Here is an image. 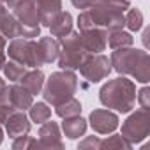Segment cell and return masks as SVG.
<instances>
[{
    "mask_svg": "<svg viewBox=\"0 0 150 150\" xmlns=\"http://www.w3.org/2000/svg\"><path fill=\"white\" fill-rule=\"evenodd\" d=\"M111 69L117 71L120 76H132L138 83L146 85L150 81V57L145 50H138L132 46L113 50Z\"/></svg>",
    "mask_w": 150,
    "mask_h": 150,
    "instance_id": "cell-1",
    "label": "cell"
},
{
    "mask_svg": "<svg viewBox=\"0 0 150 150\" xmlns=\"http://www.w3.org/2000/svg\"><path fill=\"white\" fill-rule=\"evenodd\" d=\"M99 101L104 108L115 110L118 113H129L136 106V85L125 76L110 80L101 87Z\"/></svg>",
    "mask_w": 150,
    "mask_h": 150,
    "instance_id": "cell-2",
    "label": "cell"
},
{
    "mask_svg": "<svg viewBox=\"0 0 150 150\" xmlns=\"http://www.w3.org/2000/svg\"><path fill=\"white\" fill-rule=\"evenodd\" d=\"M131 7V0L120 2H94L87 9L94 27L104 30H118L125 27V11Z\"/></svg>",
    "mask_w": 150,
    "mask_h": 150,
    "instance_id": "cell-3",
    "label": "cell"
},
{
    "mask_svg": "<svg viewBox=\"0 0 150 150\" xmlns=\"http://www.w3.org/2000/svg\"><path fill=\"white\" fill-rule=\"evenodd\" d=\"M76 90H78V76L74 74V71L60 69L57 72H51L50 78L44 80V87L41 94L48 104L57 106L65 99L72 97Z\"/></svg>",
    "mask_w": 150,
    "mask_h": 150,
    "instance_id": "cell-4",
    "label": "cell"
},
{
    "mask_svg": "<svg viewBox=\"0 0 150 150\" xmlns=\"http://www.w3.org/2000/svg\"><path fill=\"white\" fill-rule=\"evenodd\" d=\"M60 51H58V67L60 69H69V71H76L85 57L88 55L87 50L83 48L80 41V32H71L65 37L58 39Z\"/></svg>",
    "mask_w": 150,
    "mask_h": 150,
    "instance_id": "cell-5",
    "label": "cell"
},
{
    "mask_svg": "<svg viewBox=\"0 0 150 150\" xmlns=\"http://www.w3.org/2000/svg\"><path fill=\"white\" fill-rule=\"evenodd\" d=\"M6 53L11 60H16L23 64L25 67L35 69L41 67V57L37 51V41L34 39H25V37H14L11 39L9 46H6Z\"/></svg>",
    "mask_w": 150,
    "mask_h": 150,
    "instance_id": "cell-6",
    "label": "cell"
},
{
    "mask_svg": "<svg viewBox=\"0 0 150 150\" xmlns=\"http://www.w3.org/2000/svg\"><path fill=\"white\" fill-rule=\"evenodd\" d=\"M131 145L141 143L148 134H150V113L145 108L136 110L131 113L124 124H122V132H120Z\"/></svg>",
    "mask_w": 150,
    "mask_h": 150,
    "instance_id": "cell-7",
    "label": "cell"
},
{
    "mask_svg": "<svg viewBox=\"0 0 150 150\" xmlns=\"http://www.w3.org/2000/svg\"><path fill=\"white\" fill-rule=\"evenodd\" d=\"M78 69H80V74L88 83H99L106 80L110 76V72L113 71L110 58L103 53H88Z\"/></svg>",
    "mask_w": 150,
    "mask_h": 150,
    "instance_id": "cell-8",
    "label": "cell"
},
{
    "mask_svg": "<svg viewBox=\"0 0 150 150\" xmlns=\"http://www.w3.org/2000/svg\"><path fill=\"white\" fill-rule=\"evenodd\" d=\"M94 132L97 134H111L118 129V115L111 110H94L87 120Z\"/></svg>",
    "mask_w": 150,
    "mask_h": 150,
    "instance_id": "cell-9",
    "label": "cell"
},
{
    "mask_svg": "<svg viewBox=\"0 0 150 150\" xmlns=\"http://www.w3.org/2000/svg\"><path fill=\"white\" fill-rule=\"evenodd\" d=\"M80 41L87 50V53H101L108 46V30L99 27L80 30Z\"/></svg>",
    "mask_w": 150,
    "mask_h": 150,
    "instance_id": "cell-10",
    "label": "cell"
},
{
    "mask_svg": "<svg viewBox=\"0 0 150 150\" xmlns=\"http://www.w3.org/2000/svg\"><path fill=\"white\" fill-rule=\"evenodd\" d=\"M37 148H46V150H62L64 143H62V132L57 122H50L46 120L44 124H41L39 129V139H37Z\"/></svg>",
    "mask_w": 150,
    "mask_h": 150,
    "instance_id": "cell-11",
    "label": "cell"
},
{
    "mask_svg": "<svg viewBox=\"0 0 150 150\" xmlns=\"http://www.w3.org/2000/svg\"><path fill=\"white\" fill-rule=\"evenodd\" d=\"M4 125H6V132H7V136L11 139H16L20 136H27L30 132V129H32L30 118L25 115V111H18V110H14L7 117Z\"/></svg>",
    "mask_w": 150,
    "mask_h": 150,
    "instance_id": "cell-12",
    "label": "cell"
},
{
    "mask_svg": "<svg viewBox=\"0 0 150 150\" xmlns=\"http://www.w3.org/2000/svg\"><path fill=\"white\" fill-rule=\"evenodd\" d=\"M14 18L23 25H39L41 27V13L34 0H20L13 9Z\"/></svg>",
    "mask_w": 150,
    "mask_h": 150,
    "instance_id": "cell-13",
    "label": "cell"
},
{
    "mask_svg": "<svg viewBox=\"0 0 150 150\" xmlns=\"http://www.w3.org/2000/svg\"><path fill=\"white\" fill-rule=\"evenodd\" d=\"M34 103V96L21 85L14 83L9 87V104L18 111H27Z\"/></svg>",
    "mask_w": 150,
    "mask_h": 150,
    "instance_id": "cell-14",
    "label": "cell"
},
{
    "mask_svg": "<svg viewBox=\"0 0 150 150\" xmlns=\"http://www.w3.org/2000/svg\"><path fill=\"white\" fill-rule=\"evenodd\" d=\"M37 51H39V57H41L42 65L55 62V60L58 58V51H60L58 39H55L53 35H50V37H41V39L37 41Z\"/></svg>",
    "mask_w": 150,
    "mask_h": 150,
    "instance_id": "cell-15",
    "label": "cell"
},
{
    "mask_svg": "<svg viewBox=\"0 0 150 150\" xmlns=\"http://www.w3.org/2000/svg\"><path fill=\"white\" fill-rule=\"evenodd\" d=\"M87 127H88V124H87V120H85L81 115L67 117V118H64V122H62V131H64V134H65L69 139H78V138L85 136Z\"/></svg>",
    "mask_w": 150,
    "mask_h": 150,
    "instance_id": "cell-16",
    "label": "cell"
},
{
    "mask_svg": "<svg viewBox=\"0 0 150 150\" xmlns=\"http://www.w3.org/2000/svg\"><path fill=\"white\" fill-rule=\"evenodd\" d=\"M72 25H74V20H72V14L71 13H64V11H60L55 18H53V21L50 23V32H51V35L53 37H65L67 34H71L72 32Z\"/></svg>",
    "mask_w": 150,
    "mask_h": 150,
    "instance_id": "cell-17",
    "label": "cell"
},
{
    "mask_svg": "<svg viewBox=\"0 0 150 150\" xmlns=\"http://www.w3.org/2000/svg\"><path fill=\"white\" fill-rule=\"evenodd\" d=\"M41 13V27H50L53 18L62 11V0H34Z\"/></svg>",
    "mask_w": 150,
    "mask_h": 150,
    "instance_id": "cell-18",
    "label": "cell"
},
{
    "mask_svg": "<svg viewBox=\"0 0 150 150\" xmlns=\"http://www.w3.org/2000/svg\"><path fill=\"white\" fill-rule=\"evenodd\" d=\"M20 85L25 87L32 96L41 94L42 92V87H44V72L39 67H35L32 71H27L23 74V78L20 80Z\"/></svg>",
    "mask_w": 150,
    "mask_h": 150,
    "instance_id": "cell-19",
    "label": "cell"
},
{
    "mask_svg": "<svg viewBox=\"0 0 150 150\" xmlns=\"http://www.w3.org/2000/svg\"><path fill=\"white\" fill-rule=\"evenodd\" d=\"M108 44L111 50H118V48H127L134 44V37L131 32H125L124 28L118 30H110L108 32Z\"/></svg>",
    "mask_w": 150,
    "mask_h": 150,
    "instance_id": "cell-20",
    "label": "cell"
},
{
    "mask_svg": "<svg viewBox=\"0 0 150 150\" xmlns=\"http://www.w3.org/2000/svg\"><path fill=\"white\" fill-rule=\"evenodd\" d=\"M81 110H83V108H81V103H80L78 99H74V96L55 106V113H57L60 118H67V117H74V115H81Z\"/></svg>",
    "mask_w": 150,
    "mask_h": 150,
    "instance_id": "cell-21",
    "label": "cell"
},
{
    "mask_svg": "<svg viewBox=\"0 0 150 150\" xmlns=\"http://www.w3.org/2000/svg\"><path fill=\"white\" fill-rule=\"evenodd\" d=\"M2 71H4V76H6V80H9L11 83H18L21 78H23V74L27 72V67L23 65V64H20V62H16V60H6V64H4V67H2Z\"/></svg>",
    "mask_w": 150,
    "mask_h": 150,
    "instance_id": "cell-22",
    "label": "cell"
},
{
    "mask_svg": "<svg viewBox=\"0 0 150 150\" xmlns=\"http://www.w3.org/2000/svg\"><path fill=\"white\" fill-rule=\"evenodd\" d=\"M28 111H30V122L44 124L46 120H51V108L48 106L46 101L44 103H32Z\"/></svg>",
    "mask_w": 150,
    "mask_h": 150,
    "instance_id": "cell-23",
    "label": "cell"
},
{
    "mask_svg": "<svg viewBox=\"0 0 150 150\" xmlns=\"http://www.w3.org/2000/svg\"><path fill=\"white\" fill-rule=\"evenodd\" d=\"M125 27L131 32H138L143 28V13L136 7H129L125 11Z\"/></svg>",
    "mask_w": 150,
    "mask_h": 150,
    "instance_id": "cell-24",
    "label": "cell"
},
{
    "mask_svg": "<svg viewBox=\"0 0 150 150\" xmlns=\"http://www.w3.org/2000/svg\"><path fill=\"white\" fill-rule=\"evenodd\" d=\"M18 27H20V21L14 18L13 13H9L4 20V23L0 25V34L6 39H14V37H18Z\"/></svg>",
    "mask_w": 150,
    "mask_h": 150,
    "instance_id": "cell-25",
    "label": "cell"
},
{
    "mask_svg": "<svg viewBox=\"0 0 150 150\" xmlns=\"http://www.w3.org/2000/svg\"><path fill=\"white\" fill-rule=\"evenodd\" d=\"M101 148H122V150H131L132 145H131L122 134H113V132H111V136L101 143Z\"/></svg>",
    "mask_w": 150,
    "mask_h": 150,
    "instance_id": "cell-26",
    "label": "cell"
},
{
    "mask_svg": "<svg viewBox=\"0 0 150 150\" xmlns=\"http://www.w3.org/2000/svg\"><path fill=\"white\" fill-rule=\"evenodd\" d=\"M13 148L14 150H28V148H37V139L32 136H20L13 139Z\"/></svg>",
    "mask_w": 150,
    "mask_h": 150,
    "instance_id": "cell-27",
    "label": "cell"
},
{
    "mask_svg": "<svg viewBox=\"0 0 150 150\" xmlns=\"http://www.w3.org/2000/svg\"><path fill=\"white\" fill-rule=\"evenodd\" d=\"M101 143H103V139H99V136H87L85 139L80 141L78 148H81V150H87V148H90V150H99V148H101Z\"/></svg>",
    "mask_w": 150,
    "mask_h": 150,
    "instance_id": "cell-28",
    "label": "cell"
},
{
    "mask_svg": "<svg viewBox=\"0 0 150 150\" xmlns=\"http://www.w3.org/2000/svg\"><path fill=\"white\" fill-rule=\"evenodd\" d=\"M136 101L141 108L145 110H150V88L148 87H143L136 92Z\"/></svg>",
    "mask_w": 150,
    "mask_h": 150,
    "instance_id": "cell-29",
    "label": "cell"
},
{
    "mask_svg": "<svg viewBox=\"0 0 150 150\" xmlns=\"http://www.w3.org/2000/svg\"><path fill=\"white\" fill-rule=\"evenodd\" d=\"M92 27H94V25H92L90 14H88L87 9H83V11L80 13V16H78V28H80V30H87V28H92Z\"/></svg>",
    "mask_w": 150,
    "mask_h": 150,
    "instance_id": "cell-30",
    "label": "cell"
},
{
    "mask_svg": "<svg viewBox=\"0 0 150 150\" xmlns=\"http://www.w3.org/2000/svg\"><path fill=\"white\" fill-rule=\"evenodd\" d=\"M0 103L9 104V87L4 78H0Z\"/></svg>",
    "mask_w": 150,
    "mask_h": 150,
    "instance_id": "cell-31",
    "label": "cell"
},
{
    "mask_svg": "<svg viewBox=\"0 0 150 150\" xmlns=\"http://www.w3.org/2000/svg\"><path fill=\"white\" fill-rule=\"evenodd\" d=\"M14 111V108L11 104H4V103H0V124H4L7 120V117Z\"/></svg>",
    "mask_w": 150,
    "mask_h": 150,
    "instance_id": "cell-32",
    "label": "cell"
},
{
    "mask_svg": "<svg viewBox=\"0 0 150 150\" xmlns=\"http://www.w3.org/2000/svg\"><path fill=\"white\" fill-rule=\"evenodd\" d=\"M6 46H7V39L0 34V71H2V67H4V64H6V57H7Z\"/></svg>",
    "mask_w": 150,
    "mask_h": 150,
    "instance_id": "cell-33",
    "label": "cell"
},
{
    "mask_svg": "<svg viewBox=\"0 0 150 150\" xmlns=\"http://www.w3.org/2000/svg\"><path fill=\"white\" fill-rule=\"evenodd\" d=\"M71 4L76 7V9H88L92 0H71Z\"/></svg>",
    "mask_w": 150,
    "mask_h": 150,
    "instance_id": "cell-34",
    "label": "cell"
},
{
    "mask_svg": "<svg viewBox=\"0 0 150 150\" xmlns=\"http://www.w3.org/2000/svg\"><path fill=\"white\" fill-rule=\"evenodd\" d=\"M9 14V11H7V7L2 4V2H0V25H2L4 23V20H6V16Z\"/></svg>",
    "mask_w": 150,
    "mask_h": 150,
    "instance_id": "cell-35",
    "label": "cell"
},
{
    "mask_svg": "<svg viewBox=\"0 0 150 150\" xmlns=\"http://www.w3.org/2000/svg\"><path fill=\"white\" fill-rule=\"evenodd\" d=\"M18 2H20V0H6V4H7V7H9V9H14Z\"/></svg>",
    "mask_w": 150,
    "mask_h": 150,
    "instance_id": "cell-36",
    "label": "cell"
},
{
    "mask_svg": "<svg viewBox=\"0 0 150 150\" xmlns=\"http://www.w3.org/2000/svg\"><path fill=\"white\" fill-rule=\"evenodd\" d=\"M4 141V129H2V124H0V145Z\"/></svg>",
    "mask_w": 150,
    "mask_h": 150,
    "instance_id": "cell-37",
    "label": "cell"
},
{
    "mask_svg": "<svg viewBox=\"0 0 150 150\" xmlns=\"http://www.w3.org/2000/svg\"><path fill=\"white\" fill-rule=\"evenodd\" d=\"M94 2H120V0H92V4Z\"/></svg>",
    "mask_w": 150,
    "mask_h": 150,
    "instance_id": "cell-38",
    "label": "cell"
},
{
    "mask_svg": "<svg viewBox=\"0 0 150 150\" xmlns=\"http://www.w3.org/2000/svg\"><path fill=\"white\" fill-rule=\"evenodd\" d=\"M0 2H2V4H4V2H6V0H0Z\"/></svg>",
    "mask_w": 150,
    "mask_h": 150,
    "instance_id": "cell-39",
    "label": "cell"
}]
</instances>
